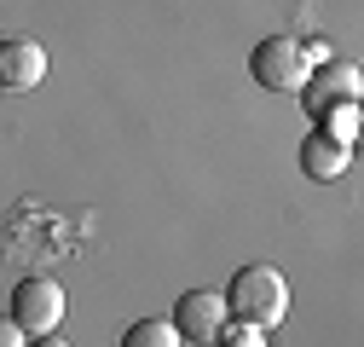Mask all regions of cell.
Instances as JSON below:
<instances>
[{"label":"cell","mask_w":364,"mask_h":347,"mask_svg":"<svg viewBox=\"0 0 364 347\" xmlns=\"http://www.w3.org/2000/svg\"><path fill=\"white\" fill-rule=\"evenodd\" d=\"M225 313H232L237 324H255V330H272L284 324L289 313V284L278 267H243L232 278V289H225Z\"/></svg>","instance_id":"obj_1"},{"label":"cell","mask_w":364,"mask_h":347,"mask_svg":"<svg viewBox=\"0 0 364 347\" xmlns=\"http://www.w3.org/2000/svg\"><path fill=\"white\" fill-rule=\"evenodd\" d=\"M225 319H232V313H225V295L220 289H186L173 301V330L191 336V341H214Z\"/></svg>","instance_id":"obj_6"},{"label":"cell","mask_w":364,"mask_h":347,"mask_svg":"<svg viewBox=\"0 0 364 347\" xmlns=\"http://www.w3.org/2000/svg\"><path fill=\"white\" fill-rule=\"evenodd\" d=\"M47 81V47L29 35H0V87L6 93H29V87Z\"/></svg>","instance_id":"obj_4"},{"label":"cell","mask_w":364,"mask_h":347,"mask_svg":"<svg viewBox=\"0 0 364 347\" xmlns=\"http://www.w3.org/2000/svg\"><path fill=\"white\" fill-rule=\"evenodd\" d=\"M186 336L173 330V319H139V324H127L122 347H179Z\"/></svg>","instance_id":"obj_8"},{"label":"cell","mask_w":364,"mask_h":347,"mask_svg":"<svg viewBox=\"0 0 364 347\" xmlns=\"http://www.w3.org/2000/svg\"><path fill=\"white\" fill-rule=\"evenodd\" d=\"M0 347H23V330H18L6 313H0Z\"/></svg>","instance_id":"obj_11"},{"label":"cell","mask_w":364,"mask_h":347,"mask_svg":"<svg viewBox=\"0 0 364 347\" xmlns=\"http://www.w3.org/2000/svg\"><path fill=\"white\" fill-rule=\"evenodd\" d=\"M23 336H53L58 319H64V289L53 278H23L12 289V313H6Z\"/></svg>","instance_id":"obj_3"},{"label":"cell","mask_w":364,"mask_h":347,"mask_svg":"<svg viewBox=\"0 0 364 347\" xmlns=\"http://www.w3.org/2000/svg\"><path fill=\"white\" fill-rule=\"evenodd\" d=\"M249 75L266 87V93H301V81H306V53L295 47L289 35H266L260 47L249 53Z\"/></svg>","instance_id":"obj_2"},{"label":"cell","mask_w":364,"mask_h":347,"mask_svg":"<svg viewBox=\"0 0 364 347\" xmlns=\"http://www.w3.org/2000/svg\"><path fill=\"white\" fill-rule=\"evenodd\" d=\"M23 347H64V341H58V330H53V336H35V341H23Z\"/></svg>","instance_id":"obj_12"},{"label":"cell","mask_w":364,"mask_h":347,"mask_svg":"<svg viewBox=\"0 0 364 347\" xmlns=\"http://www.w3.org/2000/svg\"><path fill=\"white\" fill-rule=\"evenodd\" d=\"M214 347H266V341H260V330H255V324L225 319V324H220V336H214Z\"/></svg>","instance_id":"obj_10"},{"label":"cell","mask_w":364,"mask_h":347,"mask_svg":"<svg viewBox=\"0 0 364 347\" xmlns=\"http://www.w3.org/2000/svg\"><path fill=\"white\" fill-rule=\"evenodd\" d=\"M318 134H330L336 145H353V134H358V105H336V110H318Z\"/></svg>","instance_id":"obj_9"},{"label":"cell","mask_w":364,"mask_h":347,"mask_svg":"<svg viewBox=\"0 0 364 347\" xmlns=\"http://www.w3.org/2000/svg\"><path fill=\"white\" fill-rule=\"evenodd\" d=\"M301 174H306V180H341V174H347V145H336L330 134H306L301 139Z\"/></svg>","instance_id":"obj_7"},{"label":"cell","mask_w":364,"mask_h":347,"mask_svg":"<svg viewBox=\"0 0 364 347\" xmlns=\"http://www.w3.org/2000/svg\"><path fill=\"white\" fill-rule=\"evenodd\" d=\"M364 93V75L358 64H324L312 81H301V105L318 116V110H336V105H358Z\"/></svg>","instance_id":"obj_5"}]
</instances>
